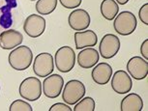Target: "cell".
Masks as SVG:
<instances>
[{
  "label": "cell",
  "mask_w": 148,
  "mask_h": 111,
  "mask_svg": "<svg viewBox=\"0 0 148 111\" xmlns=\"http://www.w3.org/2000/svg\"><path fill=\"white\" fill-rule=\"evenodd\" d=\"M10 111H33L32 106L28 102L22 99H16L9 108Z\"/></svg>",
  "instance_id": "cell-22"
},
{
  "label": "cell",
  "mask_w": 148,
  "mask_h": 111,
  "mask_svg": "<svg viewBox=\"0 0 148 111\" xmlns=\"http://www.w3.org/2000/svg\"><path fill=\"white\" fill-rule=\"evenodd\" d=\"M92 79L99 85L108 84L112 76V68L108 63H99L94 66L91 73Z\"/></svg>",
  "instance_id": "cell-14"
},
{
  "label": "cell",
  "mask_w": 148,
  "mask_h": 111,
  "mask_svg": "<svg viewBox=\"0 0 148 111\" xmlns=\"http://www.w3.org/2000/svg\"><path fill=\"white\" fill-rule=\"evenodd\" d=\"M30 1H35V0H30Z\"/></svg>",
  "instance_id": "cell-29"
},
{
  "label": "cell",
  "mask_w": 148,
  "mask_h": 111,
  "mask_svg": "<svg viewBox=\"0 0 148 111\" xmlns=\"http://www.w3.org/2000/svg\"><path fill=\"white\" fill-rule=\"evenodd\" d=\"M11 10H12V8L9 5H6V6L1 8L2 16H0V25L3 27V28L8 29L13 24Z\"/></svg>",
  "instance_id": "cell-21"
},
{
  "label": "cell",
  "mask_w": 148,
  "mask_h": 111,
  "mask_svg": "<svg viewBox=\"0 0 148 111\" xmlns=\"http://www.w3.org/2000/svg\"><path fill=\"white\" fill-rule=\"evenodd\" d=\"M95 101L91 97H83L77 102L74 107V111H94Z\"/></svg>",
  "instance_id": "cell-20"
},
{
  "label": "cell",
  "mask_w": 148,
  "mask_h": 111,
  "mask_svg": "<svg viewBox=\"0 0 148 111\" xmlns=\"http://www.w3.org/2000/svg\"><path fill=\"white\" fill-rule=\"evenodd\" d=\"M54 70V61L51 54L42 52L36 56L33 62V72L39 77H47Z\"/></svg>",
  "instance_id": "cell-6"
},
{
  "label": "cell",
  "mask_w": 148,
  "mask_h": 111,
  "mask_svg": "<svg viewBox=\"0 0 148 111\" xmlns=\"http://www.w3.org/2000/svg\"><path fill=\"white\" fill-rule=\"evenodd\" d=\"M75 44L77 49H82L85 48L95 46L98 43L97 34L93 30H85V31H77L74 35Z\"/></svg>",
  "instance_id": "cell-15"
},
{
  "label": "cell",
  "mask_w": 148,
  "mask_h": 111,
  "mask_svg": "<svg viewBox=\"0 0 148 111\" xmlns=\"http://www.w3.org/2000/svg\"><path fill=\"white\" fill-rule=\"evenodd\" d=\"M43 93L49 99H55L60 96L64 87V79L60 74H54L47 76L42 84Z\"/></svg>",
  "instance_id": "cell-7"
},
{
  "label": "cell",
  "mask_w": 148,
  "mask_h": 111,
  "mask_svg": "<svg viewBox=\"0 0 148 111\" xmlns=\"http://www.w3.org/2000/svg\"><path fill=\"white\" fill-rule=\"evenodd\" d=\"M91 18L87 11L77 9L70 14L68 16V23L75 31H83L90 25Z\"/></svg>",
  "instance_id": "cell-12"
},
{
  "label": "cell",
  "mask_w": 148,
  "mask_h": 111,
  "mask_svg": "<svg viewBox=\"0 0 148 111\" xmlns=\"http://www.w3.org/2000/svg\"><path fill=\"white\" fill-rule=\"evenodd\" d=\"M117 4H120V5H125L127 4L128 2L130 1V0H115Z\"/></svg>",
  "instance_id": "cell-28"
},
{
  "label": "cell",
  "mask_w": 148,
  "mask_h": 111,
  "mask_svg": "<svg viewBox=\"0 0 148 111\" xmlns=\"http://www.w3.org/2000/svg\"><path fill=\"white\" fill-rule=\"evenodd\" d=\"M143 108V101L141 97L135 93L127 95L121 101L120 110L121 111H141Z\"/></svg>",
  "instance_id": "cell-17"
},
{
  "label": "cell",
  "mask_w": 148,
  "mask_h": 111,
  "mask_svg": "<svg viewBox=\"0 0 148 111\" xmlns=\"http://www.w3.org/2000/svg\"><path fill=\"white\" fill-rule=\"evenodd\" d=\"M10 66L16 71H25L33 62V52L26 46H18L10 52L8 56Z\"/></svg>",
  "instance_id": "cell-1"
},
{
  "label": "cell",
  "mask_w": 148,
  "mask_h": 111,
  "mask_svg": "<svg viewBox=\"0 0 148 111\" xmlns=\"http://www.w3.org/2000/svg\"><path fill=\"white\" fill-rule=\"evenodd\" d=\"M127 71L134 79H144L148 74V62L142 57L134 56L128 61Z\"/></svg>",
  "instance_id": "cell-11"
},
{
  "label": "cell",
  "mask_w": 148,
  "mask_h": 111,
  "mask_svg": "<svg viewBox=\"0 0 148 111\" xmlns=\"http://www.w3.org/2000/svg\"><path fill=\"white\" fill-rule=\"evenodd\" d=\"M111 87L114 92L119 95L129 93L133 87L132 77L123 70L116 71L111 76Z\"/></svg>",
  "instance_id": "cell-10"
},
{
  "label": "cell",
  "mask_w": 148,
  "mask_h": 111,
  "mask_svg": "<svg viewBox=\"0 0 148 111\" xmlns=\"http://www.w3.org/2000/svg\"><path fill=\"white\" fill-rule=\"evenodd\" d=\"M49 111H72V108L70 107L69 104H62V102H58L49 108Z\"/></svg>",
  "instance_id": "cell-25"
},
{
  "label": "cell",
  "mask_w": 148,
  "mask_h": 111,
  "mask_svg": "<svg viewBox=\"0 0 148 111\" xmlns=\"http://www.w3.org/2000/svg\"><path fill=\"white\" fill-rule=\"evenodd\" d=\"M138 26V20L132 12L124 11L118 14L113 21V27L117 34L129 36L135 32Z\"/></svg>",
  "instance_id": "cell-2"
},
{
  "label": "cell",
  "mask_w": 148,
  "mask_h": 111,
  "mask_svg": "<svg viewBox=\"0 0 148 111\" xmlns=\"http://www.w3.org/2000/svg\"><path fill=\"white\" fill-rule=\"evenodd\" d=\"M120 49V40L116 35L107 34L102 38L99 44L100 55L105 59L113 58Z\"/></svg>",
  "instance_id": "cell-8"
},
{
  "label": "cell",
  "mask_w": 148,
  "mask_h": 111,
  "mask_svg": "<svg viewBox=\"0 0 148 111\" xmlns=\"http://www.w3.org/2000/svg\"><path fill=\"white\" fill-rule=\"evenodd\" d=\"M85 85L82 81L77 79H72L64 86L62 92V99L69 105L76 104L79 99L85 96Z\"/></svg>",
  "instance_id": "cell-4"
},
{
  "label": "cell",
  "mask_w": 148,
  "mask_h": 111,
  "mask_svg": "<svg viewBox=\"0 0 148 111\" xmlns=\"http://www.w3.org/2000/svg\"><path fill=\"white\" fill-rule=\"evenodd\" d=\"M46 19L42 16L32 14L28 16L23 23V30L30 38H38L46 30Z\"/></svg>",
  "instance_id": "cell-9"
},
{
  "label": "cell",
  "mask_w": 148,
  "mask_h": 111,
  "mask_svg": "<svg viewBox=\"0 0 148 111\" xmlns=\"http://www.w3.org/2000/svg\"><path fill=\"white\" fill-rule=\"evenodd\" d=\"M138 16L139 19L141 20L142 23H144L145 25H148V4L142 5V7L138 11Z\"/></svg>",
  "instance_id": "cell-24"
},
{
  "label": "cell",
  "mask_w": 148,
  "mask_h": 111,
  "mask_svg": "<svg viewBox=\"0 0 148 111\" xmlns=\"http://www.w3.org/2000/svg\"><path fill=\"white\" fill-rule=\"evenodd\" d=\"M6 2H7V5H9L12 9L16 7V0H6Z\"/></svg>",
  "instance_id": "cell-27"
},
{
  "label": "cell",
  "mask_w": 148,
  "mask_h": 111,
  "mask_svg": "<svg viewBox=\"0 0 148 111\" xmlns=\"http://www.w3.org/2000/svg\"><path fill=\"white\" fill-rule=\"evenodd\" d=\"M100 9L102 16L108 20H113L119 12V6L115 0H103Z\"/></svg>",
  "instance_id": "cell-18"
},
{
  "label": "cell",
  "mask_w": 148,
  "mask_h": 111,
  "mask_svg": "<svg viewBox=\"0 0 148 111\" xmlns=\"http://www.w3.org/2000/svg\"><path fill=\"white\" fill-rule=\"evenodd\" d=\"M100 54L94 48H84L77 54V64L82 69H91L98 64Z\"/></svg>",
  "instance_id": "cell-16"
},
{
  "label": "cell",
  "mask_w": 148,
  "mask_h": 111,
  "mask_svg": "<svg viewBox=\"0 0 148 111\" xmlns=\"http://www.w3.org/2000/svg\"><path fill=\"white\" fill-rule=\"evenodd\" d=\"M61 5L66 9H76L82 4V0H59Z\"/></svg>",
  "instance_id": "cell-23"
},
{
  "label": "cell",
  "mask_w": 148,
  "mask_h": 111,
  "mask_svg": "<svg viewBox=\"0 0 148 111\" xmlns=\"http://www.w3.org/2000/svg\"><path fill=\"white\" fill-rule=\"evenodd\" d=\"M42 91V82L38 77H27L23 79L19 85V96L23 99L28 101H35L41 98Z\"/></svg>",
  "instance_id": "cell-3"
},
{
  "label": "cell",
  "mask_w": 148,
  "mask_h": 111,
  "mask_svg": "<svg viewBox=\"0 0 148 111\" xmlns=\"http://www.w3.org/2000/svg\"><path fill=\"white\" fill-rule=\"evenodd\" d=\"M35 7L39 15L47 16L56 9L57 0H37Z\"/></svg>",
  "instance_id": "cell-19"
},
{
  "label": "cell",
  "mask_w": 148,
  "mask_h": 111,
  "mask_svg": "<svg viewBox=\"0 0 148 111\" xmlns=\"http://www.w3.org/2000/svg\"><path fill=\"white\" fill-rule=\"evenodd\" d=\"M56 69L61 73H69L76 65V53L71 46H65L60 48L54 55Z\"/></svg>",
  "instance_id": "cell-5"
},
{
  "label": "cell",
  "mask_w": 148,
  "mask_h": 111,
  "mask_svg": "<svg viewBox=\"0 0 148 111\" xmlns=\"http://www.w3.org/2000/svg\"><path fill=\"white\" fill-rule=\"evenodd\" d=\"M140 53L143 57V59L148 60V39L145 40L140 46Z\"/></svg>",
  "instance_id": "cell-26"
},
{
  "label": "cell",
  "mask_w": 148,
  "mask_h": 111,
  "mask_svg": "<svg viewBox=\"0 0 148 111\" xmlns=\"http://www.w3.org/2000/svg\"><path fill=\"white\" fill-rule=\"evenodd\" d=\"M0 90H1V87H0Z\"/></svg>",
  "instance_id": "cell-30"
},
{
  "label": "cell",
  "mask_w": 148,
  "mask_h": 111,
  "mask_svg": "<svg viewBox=\"0 0 148 111\" xmlns=\"http://www.w3.org/2000/svg\"><path fill=\"white\" fill-rule=\"evenodd\" d=\"M23 41V36L18 30L8 29L0 34V48L5 50L14 49L21 46Z\"/></svg>",
  "instance_id": "cell-13"
}]
</instances>
